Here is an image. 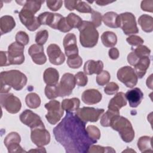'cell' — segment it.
Wrapping results in <instances>:
<instances>
[{
	"instance_id": "6da1fadb",
	"label": "cell",
	"mask_w": 153,
	"mask_h": 153,
	"mask_svg": "<svg viewBox=\"0 0 153 153\" xmlns=\"http://www.w3.org/2000/svg\"><path fill=\"white\" fill-rule=\"evenodd\" d=\"M85 123L72 112L65 117L53 129L54 137L67 153H86L97 140L91 139L85 128Z\"/></svg>"
},
{
	"instance_id": "7a4b0ae2",
	"label": "cell",
	"mask_w": 153,
	"mask_h": 153,
	"mask_svg": "<svg viewBox=\"0 0 153 153\" xmlns=\"http://www.w3.org/2000/svg\"><path fill=\"white\" fill-rule=\"evenodd\" d=\"M1 93H7L13 88L16 90H21L26 84V76L18 70L3 71L0 74Z\"/></svg>"
},
{
	"instance_id": "3957f363",
	"label": "cell",
	"mask_w": 153,
	"mask_h": 153,
	"mask_svg": "<svg viewBox=\"0 0 153 153\" xmlns=\"http://www.w3.org/2000/svg\"><path fill=\"white\" fill-rule=\"evenodd\" d=\"M79 41L85 48H93L98 42L99 33L91 22L83 20L79 27Z\"/></svg>"
},
{
	"instance_id": "277c9868",
	"label": "cell",
	"mask_w": 153,
	"mask_h": 153,
	"mask_svg": "<svg viewBox=\"0 0 153 153\" xmlns=\"http://www.w3.org/2000/svg\"><path fill=\"white\" fill-rule=\"evenodd\" d=\"M111 127L119 133L122 140L125 142H131L134 137V131L131 123L126 118L117 115L112 120Z\"/></svg>"
},
{
	"instance_id": "5b68a950",
	"label": "cell",
	"mask_w": 153,
	"mask_h": 153,
	"mask_svg": "<svg viewBox=\"0 0 153 153\" xmlns=\"http://www.w3.org/2000/svg\"><path fill=\"white\" fill-rule=\"evenodd\" d=\"M119 26L127 35L139 32L135 16L129 12L123 13L119 15Z\"/></svg>"
},
{
	"instance_id": "8992f818",
	"label": "cell",
	"mask_w": 153,
	"mask_h": 153,
	"mask_svg": "<svg viewBox=\"0 0 153 153\" xmlns=\"http://www.w3.org/2000/svg\"><path fill=\"white\" fill-rule=\"evenodd\" d=\"M45 108L47 109L45 118L49 123L54 125L60 120L64 111L59 101L56 100H50L45 105Z\"/></svg>"
},
{
	"instance_id": "52a82bcc",
	"label": "cell",
	"mask_w": 153,
	"mask_h": 153,
	"mask_svg": "<svg viewBox=\"0 0 153 153\" xmlns=\"http://www.w3.org/2000/svg\"><path fill=\"white\" fill-rule=\"evenodd\" d=\"M76 82L75 76L70 73H65L62 76L60 82L57 84V94L59 97L71 95L75 88Z\"/></svg>"
},
{
	"instance_id": "ba28073f",
	"label": "cell",
	"mask_w": 153,
	"mask_h": 153,
	"mask_svg": "<svg viewBox=\"0 0 153 153\" xmlns=\"http://www.w3.org/2000/svg\"><path fill=\"white\" fill-rule=\"evenodd\" d=\"M0 102L2 108L10 114H16L22 107L20 100L12 93H1Z\"/></svg>"
},
{
	"instance_id": "9c48e42d",
	"label": "cell",
	"mask_w": 153,
	"mask_h": 153,
	"mask_svg": "<svg viewBox=\"0 0 153 153\" xmlns=\"http://www.w3.org/2000/svg\"><path fill=\"white\" fill-rule=\"evenodd\" d=\"M24 45L17 42H14L8 46L7 56L9 65H21L24 62Z\"/></svg>"
},
{
	"instance_id": "30bf717a",
	"label": "cell",
	"mask_w": 153,
	"mask_h": 153,
	"mask_svg": "<svg viewBox=\"0 0 153 153\" xmlns=\"http://www.w3.org/2000/svg\"><path fill=\"white\" fill-rule=\"evenodd\" d=\"M117 78L126 87L133 88L137 83V76L133 68L126 66L121 68L117 72Z\"/></svg>"
},
{
	"instance_id": "8fae6325",
	"label": "cell",
	"mask_w": 153,
	"mask_h": 153,
	"mask_svg": "<svg viewBox=\"0 0 153 153\" xmlns=\"http://www.w3.org/2000/svg\"><path fill=\"white\" fill-rule=\"evenodd\" d=\"M104 112L103 109H96L92 107H83L76 110L75 114L84 122H96Z\"/></svg>"
},
{
	"instance_id": "7c38bea8",
	"label": "cell",
	"mask_w": 153,
	"mask_h": 153,
	"mask_svg": "<svg viewBox=\"0 0 153 153\" xmlns=\"http://www.w3.org/2000/svg\"><path fill=\"white\" fill-rule=\"evenodd\" d=\"M30 138L32 142L38 147L48 145L50 142V133L45 127H38L31 129Z\"/></svg>"
},
{
	"instance_id": "4fadbf2b",
	"label": "cell",
	"mask_w": 153,
	"mask_h": 153,
	"mask_svg": "<svg viewBox=\"0 0 153 153\" xmlns=\"http://www.w3.org/2000/svg\"><path fill=\"white\" fill-rule=\"evenodd\" d=\"M34 14L30 11L23 8L19 13L21 22L30 31H35L41 26L38 17H35Z\"/></svg>"
},
{
	"instance_id": "5bb4252c",
	"label": "cell",
	"mask_w": 153,
	"mask_h": 153,
	"mask_svg": "<svg viewBox=\"0 0 153 153\" xmlns=\"http://www.w3.org/2000/svg\"><path fill=\"white\" fill-rule=\"evenodd\" d=\"M22 123L29 127L30 129L38 127H45L40 117L31 110L26 109L20 115Z\"/></svg>"
},
{
	"instance_id": "9a60e30c",
	"label": "cell",
	"mask_w": 153,
	"mask_h": 153,
	"mask_svg": "<svg viewBox=\"0 0 153 153\" xmlns=\"http://www.w3.org/2000/svg\"><path fill=\"white\" fill-rule=\"evenodd\" d=\"M47 53L50 63L54 65H60L65 60L64 54L59 45L55 44L49 45L47 48Z\"/></svg>"
},
{
	"instance_id": "2e32d148",
	"label": "cell",
	"mask_w": 153,
	"mask_h": 153,
	"mask_svg": "<svg viewBox=\"0 0 153 153\" xmlns=\"http://www.w3.org/2000/svg\"><path fill=\"white\" fill-rule=\"evenodd\" d=\"M65 54L68 57L78 55V48L75 34L70 33L65 35L63 41Z\"/></svg>"
},
{
	"instance_id": "e0dca14e",
	"label": "cell",
	"mask_w": 153,
	"mask_h": 153,
	"mask_svg": "<svg viewBox=\"0 0 153 153\" xmlns=\"http://www.w3.org/2000/svg\"><path fill=\"white\" fill-rule=\"evenodd\" d=\"M28 53L33 62L37 65H43L47 61V57L44 53V48L41 45H32L28 50Z\"/></svg>"
},
{
	"instance_id": "ac0fdd59",
	"label": "cell",
	"mask_w": 153,
	"mask_h": 153,
	"mask_svg": "<svg viewBox=\"0 0 153 153\" xmlns=\"http://www.w3.org/2000/svg\"><path fill=\"white\" fill-rule=\"evenodd\" d=\"M126 99L128 101L129 105L131 108H136L141 103L143 94L141 90L137 87L134 88L127 91L125 94Z\"/></svg>"
},
{
	"instance_id": "d6986e66",
	"label": "cell",
	"mask_w": 153,
	"mask_h": 153,
	"mask_svg": "<svg viewBox=\"0 0 153 153\" xmlns=\"http://www.w3.org/2000/svg\"><path fill=\"white\" fill-rule=\"evenodd\" d=\"M102 98V94L96 89L85 90L81 96L82 102L87 105H94L100 102Z\"/></svg>"
},
{
	"instance_id": "ffe728a7",
	"label": "cell",
	"mask_w": 153,
	"mask_h": 153,
	"mask_svg": "<svg viewBox=\"0 0 153 153\" xmlns=\"http://www.w3.org/2000/svg\"><path fill=\"white\" fill-rule=\"evenodd\" d=\"M127 105V99L125 94L123 92L117 93L115 96L111 99L108 104V109L119 111V109Z\"/></svg>"
},
{
	"instance_id": "44dd1931",
	"label": "cell",
	"mask_w": 153,
	"mask_h": 153,
	"mask_svg": "<svg viewBox=\"0 0 153 153\" xmlns=\"http://www.w3.org/2000/svg\"><path fill=\"white\" fill-rule=\"evenodd\" d=\"M103 63L101 60L95 61L89 60L87 61L84 66V71L87 75H92L94 74H99L103 71Z\"/></svg>"
},
{
	"instance_id": "7402d4cb",
	"label": "cell",
	"mask_w": 153,
	"mask_h": 153,
	"mask_svg": "<svg viewBox=\"0 0 153 153\" xmlns=\"http://www.w3.org/2000/svg\"><path fill=\"white\" fill-rule=\"evenodd\" d=\"M16 26L14 18L11 16L5 15L0 19V30L1 35L11 32Z\"/></svg>"
},
{
	"instance_id": "603a6c76",
	"label": "cell",
	"mask_w": 153,
	"mask_h": 153,
	"mask_svg": "<svg viewBox=\"0 0 153 153\" xmlns=\"http://www.w3.org/2000/svg\"><path fill=\"white\" fill-rule=\"evenodd\" d=\"M43 78L47 85H57L59 78V72L55 68H48L45 70L43 75Z\"/></svg>"
},
{
	"instance_id": "cb8c5ba5",
	"label": "cell",
	"mask_w": 153,
	"mask_h": 153,
	"mask_svg": "<svg viewBox=\"0 0 153 153\" xmlns=\"http://www.w3.org/2000/svg\"><path fill=\"white\" fill-rule=\"evenodd\" d=\"M102 21L104 24L111 28H117L119 26V15L113 11L106 13L102 16Z\"/></svg>"
},
{
	"instance_id": "d4e9b609",
	"label": "cell",
	"mask_w": 153,
	"mask_h": 153,
	"mask_svg": "<svg viewBox=\"0 0 153 153\" xmlns=\"http://www.w3.org/2000/svg\"><path fill=\"white\" fill-rule=\"evenodd\" d=\"M150 65V59L149 57H145L140 59L137 63L134 66V72L139 78H142L146 74V70Z\"/></svg>"
},
{
	"instance_id": "484cf974",
	"label": "cell",
	"mask_w": 153,
	"mask_h": 153,
	"mask_svg": "<svg viewBox=\"0 0 153 153\" xmlns=\"http://www.w3.org/2000/svg\"><path fill=\"white\" fill-rule=\"evenodd\" d=\"M138 23L145 32L149 33L153 30V18L149 15L143 14L140 16L138 19Z\"/></svg>"
},
{
	"instance_id": "4316f807",
	"label": "cell",
	"mask_w": 153,
	"mask_h": 153,
	"mask_svg": "<svg viewBox=\"0 0 153 153\" xmlns=\"http://www.w3.org/2000/svg\"><path fill=\"white\" fill-rule=\"evenodd\" d=\"M101 41L105 47H113L117 44V36L113 32L106 31L101 35Z\"/></svg>"
},
{
	"instance_id": "83f0119b",
	"label": "cell",
	"mask_w": 153,
	"mask_h": 153,
	"mask_svg": "<svg viewBox=\"0 0 153 153\" xmlns=\"http://www.w3.org/2000/svg\"><path fill=\"white\" fill-rule=\"evenodd\" d=\"M80 100L76 97L65 99L62 102V107L63 110L67 112H73L79 108Z\"/></svg>"
},
{
	"instance_id": "f1b7e54d",
	"label": "cell",
	"mask_w": 153,
	"mask_h": 153,
	"mask_svg": "<svg viewBox=\"0 0 153 153\" xmlns=\"http://www.w3.org/2000/svg\"><path fill=\"white\" fill-rule=\"evenodd\" d=\"M152 137L148 136L140 137L137 141V147L142 152H152Z\"/></svg>"
},
{
	"instance_id": "f546056e",
	"label": "cell",
	"mask_w": 153,
	"mask_h": 153,
	"mask_svg": "<svg viewBox=\"0 0 153 153\" xmlns=\"http://www.w3.org/2000/svg\"><path fill=\"white\" fill-rule=\"evenodd\" d=\"M120 115V111H114L109 109L100 118V124L103 127L111 126L113 119L117 115Z\"/></svg>"
},
{
	"instance_id": "4dcf8cb0",
	"label": "cell",
	"mask_w": 153,
	"mask_h": 153,
	"mask_svg": "<svg viewBox=\"0 0 153 153\" xmlns=\"http://www.w3.org/2000/svg\"><path fill=\"white\" fill-rule=\"evenodd\" d=\"M27 106L31 109H36L40 106L41 99L35 93H30L27 94L25 98Z\"/></svg>"
},
{
	"instance_id": "1f68e13d",
	"label": "cell",
	"mask_w": 153,
	"mask_h": 153,
	"mask_svg": "<svg viewBox=\"0 0 153 153\" xmlns=\"http://www.w3.org/2000/svg\"><path fill=\"white\" fill-rule=\"evenodd\" d=\"M44 1H23V8L27 10L30 12L35 14L41 8V5L44 3Z\"/></svg>"
},
{
	"instance_id": "d6a6232c",
	"label": "cell",
	"mask_w": 153,
	"mask_h": 153,
	"mask_svg": "<svg viewBox=\"0 0 153 153\" xmlns=\"http://www.w3.org/2000/svg\"><path fill=\"white\" fill-rule=\"evenodd\" d=\"M66 22L68 25L72 28H79L81 25L82 21L81 18L75 14V13H69L68 16L66 17Z\"/></svg>"
},
{
	"instance_id": "836d02e7",
	"label": "cell",
	"mask_w": 153,
	"mask_h": 153,
	"mask_svg": "<svg viewBox=\"0 0 153 153\" xmlns=\"http://www.w3.org/2000/svg\"><path fill=\"white\" fill-rule=\"evenodd\" d=\"M54 17V13L50 12H44L41 13L37 17L41 25L51 26Z\"/></svg>"
},
{
	"instance_id": "e575fe53",
	"label": "cell",
	"mask_w": 153,
	"mask_h": 153,
	"mask_svg": "<svg viewBox=\"0 0 153 153\" xmlns=\"http://www.w3.org/2000/svg\"><path fill=\"white\" fill-rule=\"evenodd\" d=\"M21 141L20 136L16 132L13 131L8 133L5 137L4 143L6 147L13 143H20Z\"/></svg>"
},
{
	"instance_id": "d590c367",
	"label": "cell",
	"mask_w": 153,
	"mask_h": 153,
	"mask_svg": "<svg viewBox=\"0 0 153 153\" xmlns=\"http://www.w3.org/2000/svg\"><path fill=\"white\" fill-rule=\"evenodd\" d=\"M67 64L71 68L78 69L81 66L82 59L79 55L69 57L67 60Z\"/></svg>"
},
{
	"instance_id": "8d00e7d4",
	"label": "cell",
	"mask_w": 153,
	"mask_h": 153,
	"mask_svg": "<svg viewBox=\"0 0 153 153\" xmlns=\"http://www.w3.org/2000/svg\"><path fill=\"white\" fill-rule=\"evenodd\" d=\"M111 79L110 74L106 71H102L97 74L96 76V82L100 86H103L108 84Z\"/></svg>"
},
{
	"instance_id": "74e56055",
	"label": "cell",
	"mask_w": 153,
	"mask_h": 153,
	"mask_svg": "<svg viewBox=\"0 0 153 153\" xmlns=\"http://www.w3.org/2000/svg\"><path fill=\"white\" fill-rule=\"evenodd\" d=\"M88 152L90 153H103V152H115V151L111 147L109 146H102L99 145H92L89 149Z\"/></svg>"
},
{
	"instance_id": "f35d334b",
	"label": "cell",
	"mask_w": 153,
	"mask_h": 153,
	"mask_svg": "<svg viewBox=\"0 0 153 153\" xmlns=\"http://www.w3.org/2000/svg\"><path fill=\"white\" fill-rule=\"evenodd\" d=\"M48 38V32L47 30H41L38 31L35 36V42L36 44L43 45L47 41Z\"/></svg>"
},
{
	"instance_id": "ab89813d",
	"label": "cell",
	"mask_w": 153,
	"mask_h": 153,
	"mask_svg": "<svg viewBox=\"0 0 153 153\" xmlns=\"http://www.w3.org/2000/svg\"><path fill=\"white\" fill-rule=\"evenodd\" d=\"M134 53L140 59L145 57H149L151 50L146 46L140 45L137 46L134 50Z\"/></svg>"
},
{
	"instance_id": "60d3db41",
	"label": "cell",
	"mask_w": 153,
	"mask_h": 153,
	"mask_svg": "<svg viewBox=\"0 0 153 153\" xmlns=\"http://www.w3.org/2000/svg\"><path fill=\"white\" fill-rule=\"evenodd\" d=\"M86 130L89 135V136L96 140H97L100 137V131L99 129L93 125H90L87 127Z\"/></svg>"
},
{
	"instance_id": "b9f144b4",
	"label": "cell",
	"mask_w": 153,
	"mask_h": 153,
	"mask_svg": "<svg viewBox=\"0 0 153 153\" xmlns=\"http://www.w3.org/2000/svg\"><path fill=\"white\" fill-rule=\"evenodd\" d=\"M45 94L49 99H53L58 97L57 85H47L45 88Z\"/></svg>"
},
{
	"instance_id": "7bdbcfd3",
	"label": "cell",
	"mask_w": 153,
	"mask_h": 153,
	"mask_svg": "<svg viewBox=\"0 0 153 153\" xmlns=\"http://www.w3.org/2000/svg\"><path fill=\"white\" fill-rule=\"evenodd\" d=\"M76 84L80 87H84L88 82V78L85 73L83 72H78L75 75Z\"/></svg>"
},
{
	"instance_id": "ee69618b",
	"label": "cell",
	"mask_w": 153,
	"mask_h": 153,
	"mask_svg": "<svg viewBox=\"0 0 153 153\" xmlns=\"http://www.w3.org/2000/svg\"><path fill=\"white\" fill-rule=\"evenodd\" d=\"M75 10L78 12L82 13H91L93 11L91 7L88 4L81 1H78Z\"/></svg>"
},
{
	"instance_id": "f6af8a7d",
	"label": "cell",
	"mask_w": 153,
	"mask_h": 153,
	"mask_svg": "<svg viewBox=\"0 0 153 153\" xmlns=\"http://www.w3.org/2000/svg\"><path fill=\"white\" fill-rule=\"evenodd\" d=\"M15 38H16V42L24 46L27 45L29 41V37L28 35L25 32H23V31L18 32L16 35Z\"/></svg>"
},
{
	"instance_id": "bcb514c9",
	"label": "cell",
	"mask_w": 153,
	"mask_h": 153,
	"mask_svg": "<svg viewBox=\"0 0 153 153\" xmlns=\"http://www.w3.org/2000/svg\"><path fill=\"white\" fill-rule=\"evenodd\" d=\"M126 41L131 46H137V47L140 45H142L144 42L143 39L141 37L135 35L129 36L126 39Z\"/></svg>"
},
{
	"instance_id": "7dc6e473",
	"label": "cell",
	"mask_w": 153,
	"mask_h": 153,
	"mask_svg": "<svg viewBox=\"0 0 153 153\" xmlns=\"http://www.w3.org/2000/svg\"><path fill=\"white\" fill-rule=\"evenodd\" d=\"M119 90V87L118 84L115 82H111L108 83L104 88L105 93L108 95H112L118 92Z\"/></svg>"
},
{
	"instance_id": "c3c4849f",
	"label": "cell",
	"mask_w": 153,
	"mask_h": 153,
	"mask_svg": "<svg viewBox=\"0 0 153 153\" xmlns=\"http://www.w3.org/2000/svg\"><path fill=\"white\" fill-rule=\"evenodd\" d=\"M91 13V23L96 28L101 25L102 16L100 13L96 11L93 10Z\"/></svg>"
},
{
	"instance_id": "681fc988",
	"label": "cell",
	"mask_w": 153,
	"mask_h": 153,
	"mask_svg": "<svg viewBox=\"0 0 153 153\" xmlns=\"http://www.w3.org/2000/svg\"><path fill=\"white\" fill-rule=\"evenodd\" d=\"M47 5L48 8L54 11L59 10L62 6V1H47Z\"/></svg>"
},
{
	"instance_id": "f907efd6",
	"label": "cell",
	"mask_w": 153,
	"mask_h": 153,
	"mask_svg": "<svg viewBox=\"0 0 153 153\" xmlns=\"http://www.w3.org/2000/svg\"><path fill=\"white\" fill-rule=\"evenodd\" d=\"M57 29L59 30L60 32H65V33L68 32L72 29V28L68 25L66 20V17H63V18L61 19Z\"/></svg>"
},
{
	"instance_id": "816d5d0a",
	"label": "cell",
	"mask_w": 153,
	"mask_h": 153,
	"mask_svg": "<svg viewBox=\"0 0 153 153\" xmlns=\"http://www.w3.org/2000/svg\"><path fill=\"white\" fill-rule=\"evenodd\" d=\"M8 149V152L10 153H15V152H26V151H25L22 146L20 145L19 143H13L11 145H8L7 147Z\"/></svg>"
},
{
	"instance_id": "f5cc1de1",
	"label": "cell",
	"mask_w": 153,
	"mask_h": 153,
	"mask_svg": "<svg viewBox=\"0 0 153 153\" xmlns=\"http://www.w3.org/2000/svg\"><path fill=\"white\" fill-rule=\"evenodd\" d=\"M140 7L143 11L152 13L153 11V1H143L141 2Z\"/></svg>"
},
{
	"instance_id": "db71d44e",
	"label": "cell",
	"mask_w": 153,
	"mask_h": 153,
	"mask_svg": "<svg viewBox=\"0 0 153 153\" xmlns=\"http://www.w3.org/2000/svg\"><path fill=\"white\" fill-rule=\"evenodd\" d=\"M139 60H140V58H139L136 55L134 51H131V53H130L127 56V61L128 63L133 66H134L137 63Z\"/></svg>"
},
{
	"instance_id": "11a10c76",
	"label": "cell",
	"mask_w": 153,
	"mask_h": 153,
	"mask_svg": "<svg viewBox=\"0 0 153 153\" xmlns=\"http://www.w3.org/2000/svg\"><path fill=\"white\" fill-rule=\"evenodd\" d=\"M0 66H9L8 56H7V51H0Z\"/></svg>"
},
{
	"instance_id": "9f6ffc18",
	"label": "cell",
	"mask_w": 153,
	"mask_h": 153,
	"mask_svg": "<svg viewBox=\"0 0 153 153\" xmlns=\"http://www.w3.org/2000/svg\"><path fill=\"white\" fill-rule=\"evenodd\" d=\"M78 1H65L64 4L65 7L69 11H72L75 10L76 5Z\"/></svg>"
},
{
	"instance_id": "6f0895ef",
	"label": "cell",
	"mask_w": 153,
	"mask_h": 153,
	"mask_svg": "<svg viewBox=\"0 0 153 153\" xmlns=\"http://www.w3.org/2000/svg\"><path fill=\"white\" fill-rule=\"evenodd\" d=\"M109 56L112 60H116L119 57V51L117 48H111L109 50Z\"/></svg>"
},
{
	"instance_id": "680465c9",
	"label": "cell",
	"mask_w": 153,
	"mask_h": 153,
	"mask_svg": "<svg viewBox=\"0 0 153 153\" xmlns=\"http://www.w3.org/2000/svg\"><path fill=\"white\" fill-rule=\"evenodd\" d=\"M146 85L148 88L152 89V75L151 74L146 79Z\"/></svg>"
},
{
	"instance_id": "91938a15",
	"label": "cell",
	"mask_w": 153,
	"mask_h": 153,
	"mask_svg": "<svg viewBox=\"0 0 153 153\" xmlns=\"http://www.w3.org/2000/svg\"><path fill=\"white\" fill-rule=\"evenodd\" d=\"M114 2V1H96V3L99 5H101V6H103V5H106L109 4H111V3H112Z\"/></svg>"
},
{
	"instance_id": "94428289",
	"label": "cell",
	"mask_w": 153,
	"mask_h": 153,
	"mask_svg": "<svg viewBox=\"0 0 153 153\" xmlns=\"http://www.w3.org/2000/svg\"><path fill=\"white\" fill-rule=\"evenodd\" d=\"M46 152V151L45 149H44V148H42V147H38V149H31L29 151V152Z\"/></svg>"
},
{
	"instance_id": "6125c7cd",
	"label": "cell",
	"mask_w": 153,
	"mask_h": 153,
	"mask_svg": "<svg viewBox=\"0 0 153 153\" xmlns=\"http://www.w3.org/2000/svg\"><path fill=\"white\" fill-rule=\"evenodd\" d=\"M130 152V151H131V152H136L135 151H134V150H132V149H126V150H125V151H124L123 152Z\"/></svg>"
}]
</instances>
